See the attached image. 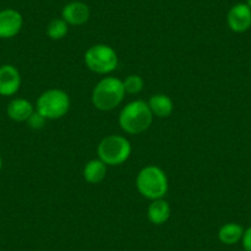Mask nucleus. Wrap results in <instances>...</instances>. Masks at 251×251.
<instances>
[{"label": "nucleus", "mask_w": 251, "mask_h": 251, "mask_svg": "<svg viewBox=\"0 0 251 251\" xmlns=\"http://www.w3.org/2000/svg\"><path fill=\"white\" fill-rule=\"evenodd\" d=\"M153 118L154 116L148 102L143 100H134L121 110L118 123L126 133L141 134L151 127Z\"/></svg>", "instance_id": "obj_1"}, {"label": "nucleus", "mask_w": 251, "mask_h": 251, "mask_svg": "<svg viewBox=\"0 0 251 251\" xmlns=\"http://www.w3.org/2000/svg\"><path fill=\"white\" fill-rule=\"evenodd\" d=\"M136 187L147 200H160L165 197L169 190V181L165 171L156 165H147L138 173Z\"/></svg>", "instance_id": "obj_2"}, {"label": "nucleus", "mask_w": 251, "mask_h": 251, "mask_svg": "<svg viewBox=\"0 0 251 251\" xmlns=\"http://www.w3.org/2000/svg\"><path fill=\"white\" fill-rule=\"evenodd\" d=\"M125 96L122 80L116 76H105L93 89L91 102L98 110L111 111L122 102Z\"/></svg>", "instance_id": "obj_3"}, {"label": "nucleus", "mask_w": 251, "mask_h": 251, "mask_svg": "<svg viewBox=\"0 0 251 251\" xmlns=\"http://www.w3.org/2000/svg\"><path fill=\"white\" fill-rule=\"evenodd\" d=\"M132 154L131 142L123 136L111 134L98 146V155L108 166H118L128 160Z\"/></svg>", "instance_id": "obj_4"}, {"label": "nucleus", "mask_w": 251, "mask_h": 251, "mask_svg": "<svg viewBox=\"0 0 251 251\" xmlns=\"http://www.w3.org/2000/svg\"><path fill=\"white\" fill-rule=\"evenodd\" d=\"M71 108V99L64 90L50 89L38 96L36 101V111L46 120H59L68 113Z\"/></svg>", "instance_id": "obj_5"}, {"label": "nucleus", "mask_w": 251, "mask_h": 251, "mask_svg": "<svg viewBox=\"0 0 251 251\" xmlns=\"http://www.w3.org/2000/svg\"><path fill=\"white\" fill-rule=\"evenodd\" d=\"M84 62L91 72L100 75L112 73L118 66V55L111 46L99 43L89 48L84 55Z\"/></svg>", "instance_id": "obj_6"}, {"label": "nucleus", "mask_w": 251, "mask_h": 251, "mask_svg": "<svg viewBox=\"0 0 251 251\" xmlns=\"http://www.w3.org/2000/svg\"><path fill=\"white\" fill-rule=\"evenodd\" d=\"M226 24L233 32H246L251 27V9L245 3L235 4L228 11Z\"/></svg>", "instance_id": "obj_7"}, {"label": "nucleus", "mask_w": 251, "mask_h": 251, "mask_svg": "<svg viewBox=\"0 0 251 251\" xmlns=\"http://www.w3.org/2000/svg\"><path fill=\"white\" fill-rule=\"evenodd\" d=\"M24 25V18L15 9L0 11V38L9 40L19 35Z\"/></svg>", "instance_id": "obj_8"}, {"label": "nucleus", "mask_w": 251, "mask_h": 251, "mask_svg": "<svg viewBox=\"0 0 251 251\" xmlns=\"http://www.w3.org/2000/svg\"><path fill=\"white\" fill-rule=\"evenodd\" d=\"M21 86V75L18 68L11 64L0 67V95L13 96Z\"/></svg>", "instance_id": "obj_9"}, {"label": "nucleus", "mask_w": 251, "mask_h": 251, "mask_svg": "<svg viewBox=\"0 0 251 251\" xmlns=\"http://www.w3.org/2000/svg\"><path fill=\"white\" fill-rule=\"evenodd\" d=\"M62 19L71 26H81L90 19V8L83 1H71L63 6Z\"/></svg>", "instance_id": "obj_10"}, {"label": "nucleus", "mask_w": 251, "mask_h": 251, "mask_svg": "<svg viewBox=\"0 0 251 251\" xmlns=\"http://www.w3.org/2000/svg\"><path fill=\"white\" fill-rule=\"evenodd\" d=\"M171 216V207L164 199L154 200L147 209V217L154 226H161L169 221Z\"/></svg>", "instance_id": "obj_11"}, {"label": "nucleus", "mask_w": 251, "mask_h": 251, "mask_svg": "<svg viewBox=\"0 0 251 251\" xmlns=\"http://www.w3.org/2000/svg\"><path fill=\"white\" fill-rule=\"evenodd\" d=\"M9 118H11L15 122H27L30 116L35 112V107L32 103L26 99H14L10 101L6 108Z\"/></svg>", "instance_id": "obj_12"}, {"label": "nucleus", "mask_w": 251, "mask_h": 251, "mask_svg": "<svg viewBox=\"0 0 251 251\" xmlns=\"http://www.w3.org/2000/svg\"><path fill=\"white\" fill-rule=\"evenodd\" d=\"M148 106L154 117L158 118L169 117L174 111L173 100L170 96L165 95V94H155V95L151 96Z\"/></svg>", "instance_id": "obj_13"}, {"label": "nucleus", "mask_w": 251, "mask_h": 251, "mask_svg": "<svg viewBox=\"0 0 251 251\" xmlns=\"http://www.w3.org/2000/svg\"><path fill=\"white\" fill-rule=\"evenodd\" d=\"M107 174V165L100 159H93V160L88 161L84 166L83 176L84 180L89 183H100L103 181Z\"/></svg>", "instance_id": "obj_14"}, {"label": "nucleus", "mask_w": 251, "mask_h": 251, "mask_svg": "<svg viewBox=\"0 0 251 251\" xmlns=\"http://www.w3.org/2000/svg\"><path fill=\"white\" fill-rule=\"evenodd\" d=\"M245 229L238 223H226L221 226L218 231V239L226 245H234L243 239Z\"/></svg>", "instance_id": "obj_15"}, {"label": "nucleus", "mask_w": 251, "mask_h": 251, "mask_svg": "<svg viewBox=\"0 0 251 251\" xmlns=\"http://www.w3.org/2000/svg\"><path fill=\"white\" fill-rule=\"evenodd\" d=\"M68 27L69 25L62 18H55L50 21L47 28H46V32L50 40L58 41L66 37L68 33Z\"/></svg>", "instance_id": "obj_16"}, {"label": "nucleus", "mask_w": 251, "mask_h": 251, "mask_svg": "<svg viewBox=\"0 0 251 251\" xmlns=\"http://www.w3.org/2000/svg\"><path fill=\"white\" fill-rule=\"evenodd\" d=\"M122 83L126 94H131V95L139 94L144 88V79L138 74H131L125 80H122Z\"/></svg>", "instance_id": "obj_17"}, {"label": "nucleus", "mask_w": 251, "mask_h": 251, "mask_svg": "<svg viewBox=\"0 0 251 251\" xmlns=\"http://www.w3.org/2000/svg\"><path fill=\"white\" fill-rule=\"evenodd\" d=\"M46 118L43 117L41 113H38L37 111L35 110V112L30 116V118L27 120L28 126H30L32 129H42L46 125Z\"/></svg>", "instance_id": "obj_18"}, {"label": "nucleus", "mask_w": 251, "mask_h": 251, "mask_svg": "<svg viewBox=\"0 0 251 251\" xmlns=\"http://www.w3.org/2000/svg\"><path fill=\"white\" fill-rule=\"evenodd\" d=\"M241 243H243V248L245 251H251V226H249L248 229L244 230L243 239H241Z\"/></svg>", "instance_id": "obj_19"}, {"label": "nucleus", "mask_w": 251, "mask_h": 251, "mask_svg": "<svg viewBox=\"0 0 251 251\" xmlns=\"http://www.w3.org/2000/svg\"><path fill=\"white\" fill-rule=\"evenodd\" d=\"M245 4L249 6V8L251 9V0H246V3H245Z\"/></svg>", "instance_id": "obj_20"}, {"label": "nucleus", "mask_w": 251, "mask_h": 251, "mask_svg": "<svg viewBox=\"0 0 251 251\" xmlns=\"http://www.w3.org/2000/svg\"><path fill=\"white\" fill-rule=\"evenodd\" d=\"M1 168H3V159L0 156V170H1Z\"/></svg>", "instance_id": "obj_21"}]
</instances>
